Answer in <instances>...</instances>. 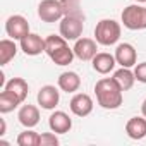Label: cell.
Returning <instances> with one entry per match:
<instances>
[{
	"mask_svg": "<svg viewBox=\"0 0 146 146\" xmlns=\"http://www.w3.org/2000/svg\"><path fill=\"white\" fill-rule=\"evenodd\" d=\"M95 95H96L98 105L107 110L119 108L124 100V91L113 78H102L95 84Z\"/></svg>",
	"mask_w": 146,
	"mask_h": 146,
	"instance_id": "cell-1",
	"label": "cell"
},
{
	"mask_svg": "<svg viewBox=\"0 0 146 146\" xmlns=\"http://www.w3.org/2000/svg\"><path fill=\"white\" fill-rule=\"evenodd\" d=\"M45 53L52 58L57 65H69L74 60V50L67 45V40L64 36L50 35L45 38Z\"/></svg>",
	"mask_w": 146,
	"mask_h": 146,
	"instance_id": "cell-2",
	"label": "cell"
},
{
	"mask_svg": "<svg viewBox=\"0 0 146 146\" xmlns=\"http://www.w3.org/2000/svg\"><path fill=\"white\" fill-rule=\"evenodd\" d=\"M120 33H122V28L117 21L102 19L95 28V40H96L98 45L110 46V45H115L120 40Z\"/></svg>",
	"mask_w": 146,
	"mask_h": 146,
	"instance_id": "cell-3",
	"label": "cell"
},
{
	"mask_svg": "<svg viewBox=\"0 0 146 146\" xmlns=\"http://www.w3.org/2000/svg\"><path fill=\"white\" fill-rule=\"evenodd\" d=\"M122 24L131 31L146 29V7L132 4L122 11Z\"/></svg>",
	"mask_w": 146,
	"mask_h": 146,
	"instance_id": "cell-4",
	"label": "cell"
},
{
	"mask_svg": "<svg viewBox=\"0 0 146 146\" xmlns=\"http://www.w3.org/2000/svg\"><path fill=\"white\" fill-rule=\"evenodd\" d=\"M84 29V16H64L60 19V36L67 41H76L81 38Z\"/></svg>",
	"mask_w": 146,
	"mask_h": 146,
	"instance_id": "cell-5",
	"label": "cell"
},
{
	"mask_svg": "<svg viewBox=\"0 0 146 146\" xmlns=\"http://www.w3.org/2000/svg\"><path fill=\"white\" fill-rule=\"evenodd\" d=\"M64 16L65 14L60 0H41L38 5V17L43 23H57Z\"/></svg>",
	"mask_w": 146,
	"mask_h": 146,
	"instance_id": "cell-6",
	"label": "cell"
},
{
	"mask_svg": "<svg viewBox=\"0 0 146 146\" xmlns=\"http://www.w3.org/2000/svg\"><path fill=\"white\" fill-rule=\"evenodd\" d=\"M5 33L12 40H23L26 35H29V23H28V19L19 16V14L11 16L5 21Z\"/></svg>",
	"mask_w": 146,
	"mask_h": 146,
	"instance_id": "cell-7",
	"label": "cell"
},
{
	"mask_svg": "<svg viewBox=\"0 0 146 146\" xmlns=\"http://www.w3.org/2000/svg\"><path fill=\"white\" fill-rule=\"evenodd\" d=\"M93 107H95L93 98L86 93H76L70 98V103H69L70 112L78 117H88L93 112Z\"/></svg>",
	"mask_w": 146,
	"mask_h": 146,
	"instance_id": "cell-8",
	"label": "cell"
},
{
	"mask_svg": "<svg viewBox=\"0 0 146 146\" xmlns=\"http://www.w3.org/2000/svg\"><path fill=\"white\" fill-rule=\"evenodd\" d=\"M36 100H38V105H40L41 108H45V110H53V108L58 105V102H60V91H58L55 86L46 84V86L40 88Z\"/></svg>",
	"mask_w": 146,
	"mask_h": 146,
	"instance_id": "cell-9",
	"label": "cell"
},
{
	"mask_svg": "<svg viewBox=\"0 0 146 146\" xmlns=\"http://www.w3.org/2000/svg\"><path fill=\"white\" fill-rule=\"evenodd\" d=\"M74 55L79 58V60H84V62H88V60H93V57L98 53L96 50V40H91V38H79V40H76V43H74Z\"/></svg>",
	"mask_w": 146,
	"mask_h": 146,
	"instance_id": "cell-10",
	"label": "cell"
},
{
	"mask_svg": "<svg viewBox=\"0 0 146 146\" xmlns=\"http://www.w3.org/2000/svg\"><path fill=\"white\" fill-rule=\"evenodd\" d=\"M115 60L120 67H134L136 60H137V53L136 48L131 43H120L115 48Z\"/></svg>",
	"mask_w": 146,
	"mask_h": 146,
	"instance_id": "cell-11",
	"label": "cell"
},
{
	"mask_svg": "<svg viewBox=\"0 0 146 146\" xmlns=\"http://www.w3.org/2000/svg\"><path fill=\"white\" fill-rule=\"evenodd\" d=\"M21 41V50L29 55V57H36L40 55L41 52H45V40L40 36V35H35V33H29L26 35Z\"/></svg>",
	"mask_w": 146,
	"mask_h": 146,
	"instance_id": "cell-12",
	"label": "cell"
},
{
	"mask_svg": "<svg viewBox=\"0 0 146 146\" xmlns=\"http://www.w3.org/2000/svg\"><path fill=\"white\" fill-rule=\"evenodd\" d=\"M48 125H50V129H52L53 132H57V134H65V132H69L70 127H72V119H70L65 112L57 110V112H53V113L50 115Z\"/></svg>",
	"mask_w": 146,
	"mask_h": 146,
	"instance_id": "cell-13",
	"label": "cell"
},
{
	"mask_svg": "<svg viewBox=\"0 0 146 146\" xmlns=\"http://www.w3.org/2000/svg\"><path fill=\"white\" fill-rule=\"evenodd\" d=\"M17 119L21 122V125H24L26 129H33L35 125H38L40 122V110L35 105H23L17 112Z\"/></svg>",
	"mask_w": 146,
	"mask_h": 146,
	"instance_id": "cell-14",
	"label": "cell"
},
{
	"mask_svg": "<svg viewBox=\"0 0 146 146\" xmlns=\"http://www.w3.org/2000/svg\"><path fill=\"white\" fill-rule=\"evenodd\" d=\"M93 69L98 72V74H108V72L113 70L117 60H115V55L112 53H107V52H98L95 57H93Z\"/></svg>",
	"mask_w": 146,
	"mask_h": 146,
	"instance_id": "cell-15",
	"label": "cell"
},
{
	"mask_svg": "<svg viewBox=\"0 0 146 146\" xmlns=\"http://www.w3.org/2000/svg\"><path fill=\"white\" fill-rule=\"evenodd\" d=\"M58 88L65 93H76L79 88H81V78L78 72H72V70H67V72H62L58 76Z\"/></svg>",
	"mask_w": 146,
	"mask_h": 146,
	"instance_id": "cell-16",
	"label": "cell"
},
{
	"mask_svg": "<svg viewBox=\"0 0 146 146\" xmlns=\"http://www.w3.org/2000/svg\"><path fill=\"white\" fill-rule=\"evenodd\" d=\"M125 132L131 139H143L146 137V117H131L125 124Z\"/></svg>",
	"mask_w": 146,
	"mask_h": 146,
	"instance_id": "cell-17",
	"label": "cell"
},
{
	"mask_svg": "<svg viewBox=\"0 0 146 146\" xmlns=\"http://www.w3.org/2000/svg\"><path fill=\"white\" fill-rule=\"evenodd\" d=\"M4 90H7L9 93H12L21 103H24V100L28 98V91H29V86L28 83L23 79V78H12L11 81L5 83Z\"/></svg>",
	"mask_w": 146,
	"mask_h": 146,
	"instance_id": "cell-18",
	"label": "cell"
},
{
	"mask_svg": "<svg viewBox=\"0 0 146 146\" xmlns=\"http://www.w3.org/2000/svg\"><path fill=\"white\" fill-rule=\"evenodd\" d=\"M113 79L122 88V91H129L134 86V83H136L134 70H131V67H120L119 70H115L113 72Z\"/></svg>",
	"mask_w": 146,
	"mask_h": 146,
	"instance_id": "cell-19",
	"label": "cell"
},
{
	"mask_svg": "<svg viewBox=\"0 0 146 146\" xmlns=\"http://www.w3.org/2000/svg\"><path fill=\"white\" fill-rule=\"evenodd\" d=\"M17 53V45L16 40L5 38L0 41V65H7Z\"/></svg>",
	"mask_w": 146,
	"mask_h": 146,
	"instance_id": "cell-20",
	"label": "cell"
},
{
	"mask_svg": "<svg viewBox=\"0 0 146 146\" xmlns=\"http://www.w3.org/2000/svg\"><path fill=\"white\" fill-rule=\"evenodd\" d=\"M19 105H21V102L7 90H4L0 93V113H9V112L16 110Z\"/></svg>",
	"mask_w": 146,
	"mask_h": 146,
	"instance_id": "cell-21",
	"label": "cell"
},
{
	"mask_svg": "<svg viewBox=\"0 0 146 146\" xmlns=\"http://www.w3.org/2000/svg\"><path fill=\"white\" fill-rule=\"evenodd\" d=\"M17 144L19 146H40V134L35 132L33 129H26L17 136Z\"/></svg>",
	"mask_w": 146,
	"mask_h": 146,
	"instance_id": "cell-22",
	"label": "cell"
},
{
	"mask_svg": "<svg viewBox=\"0 0 146 146\" xmlns=\"http://www.w3.org/2000/svg\"><path fill=\"white\" fill-rule=\"evenodd\" d=\"M60 2H62L65 16H84L81 11V5H79L81 0H60Z\"/></svg>",
	"mask_w": 146,
	"mask_h": 146,
	"instance_id": "cell-23",
	"label": "cell"
},
{
	"mask_svg": "<svg viewBox=\"0 0 146 146\" xmlns=\"http://www.w3.org/2000/svg\"><path fill=\"white\" fill-rule=\"evenodd\" d=\"M58 137H57V132H43L40 134V146H58Z\"/></svg>",
	"mask_w": 146,
	"mask_h": 146,
	"instance_id": "cell-24",
	"label": "cell"
},
{
	"mask_svg": "<svg viewBox=\"0 0 146 146\" xmlns=\"http://www.w3.org/2000/svg\"><path fill=\"white\" fill-rule=\"evenodd\" d=\"M134 76H136V81L146 84V62H141L134 67Z\"/></svg>",
	"mask_w": 146,
	"mask_h": 146,
	"instance_id": "cell-25",
	"label": "cell"
},
{
	"mask_svg": "<svg viewBox=\"0 0 146 146\" xmlns=\"http://www.w3.org/2000/svg\"><path fill=\"white\" fill-rule=\"evenodd\" d=\"M0 125H2V127H0V136H4V134H5V129H7V125H5V120H4V119H0Z\"/></svg>",
	"mask_w": 146,
	"mask_h": 146,
	"instance_id": "cell-26",
	"label": "cell"
},
{
	"mask_svg": "<svg viewBox=\"0 0 146 146\" xmlns=\"http://www.w3.org/2000/svg\"><path fill=\"white\" fill-rule=\"evenodd\" d=\"M141 113L146 117V100H144V102H143V105H141Z\"/></svg>",
	"mask_w": 146,
	"mask_h": 146,
	"instance_id": "cell-27",
	"label": "cell"
},
{
	"mask_svg": "<svg viewBox=\"0 0 146 146\" xmlns=\"http://www.w3.org/2000/svg\"><path fill=\"white\" fill-rule=\"evenodd\" d=\"M136 2H139V4H144V2H146V0H136Z\"/></svg>",
	"mask_w": 146,
	"mask_h": 146,
	"instance_id": "cell-28",
	"label": "cell"
}]
</instances>
